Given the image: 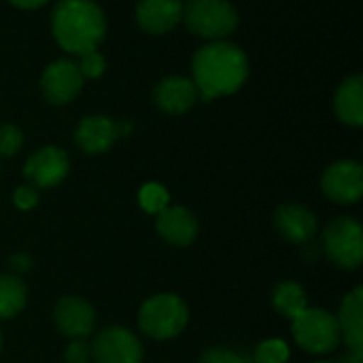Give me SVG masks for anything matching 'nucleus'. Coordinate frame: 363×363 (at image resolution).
I'll use <instances>...</instances> for the list:
<instances>
[{
	"mask_svg": "<svg viewBox=\"0 0 363 363\" xmlns=\"http://www.w3.org/2000/svg\"><path fill=\"white\" fill-rule=\"evenodd\" d=\"M194 85L202 100H215L238 91L249 77V60L245 51L228 40H215L191 60Z\"/></svg>",
	"mask_w": 363,
	"mask_h": 363,
	"instance_id": "f257e3e1",
	"label": "nucleus"
},
{
	"mask_svg": "<svg viewBox=\"0 0 363 363\" xmlns=\"http://www.w3.org/2000/svg\"><path fill=\"white\" fill-rule=\"evenodd\" d=\"M51 32L64 51L83 55L104 40L106 19L91 0H60L51 15Z\"/></svg>",
	"mask_w": 363,
	"mask_h": 363,
	"instance_id": "f03ea898",
	"label": "nucleus"
},
{
	"mask_svg": "<svg viewBox=\"0 0 363 363\" xmlns=\"http://www.w3.org/2000/svg\"><path fill=\"white\" fill-rule=\"evenodd\" d=\"M183 19L194 34L208 40H223L238 28V13L228 0H189Z\"/></svg>",
	"mask_w": 363,
	"mask_h": 363,
	"instance_id": "7ed1b4c3",
	"label": "nucleus"
},
{
	"mask_svg": "<svg viewBox=\"0 0 363 363\" xmlns=\"http://www.w3.org/2000/svg\"><path fill=\"white\" fill-rule=\"evenodd\" d=\"M138 323L140 330L151 338L157 340L172 338L181 334L183 328L187 325V306L177 296L170 294L155 296L143 304Z\"/></svg>",
	"mask_w": 363,
	"mask_h": 363,
	"instance_id": "20e7f679",
	"label": "nucleus"
},
{
	"mask_svg": "<svg viewBox=\"0 0 363 363\" xmlns=\"http://www.w3.org/2000/svg\"><path fill=\"white\" fill-rule=\"evenodd\" d=\"M294 338L308 353H330L340 345L338 319L321 308H306L294 319Z\"/></svg>",
	"mask_w": 363,
	"mask_h": 363,
	"instance_id": "39448f33",
	"label": "nucleus"
},
{
	"mask_svg": "<svg viewBox=\"0 0 363 363\" xmlns=\"http://www.w3.org/2000/svg\"><path fill=\"white\" fill-rule=\"evenodd\" d=\"M323 249L342 268H357L363 259L362 225L349 217L332 221L323 232Z\"/></svg>",
	"mask_w": 363,
	"mask_h": 363,
	"instance_id": "423d86ee",
	"label": "nucleus"
},
{
	"mask_svg": "<svg viewBox=\"0 0 363 363\" xmlns=\"http://www.w3.org/2000/svg\"><path fill=\"white\" fill-rule=\"evenodd\" d=\"M83 77L74 62L70 60H55L51 62L43 77H40V91L47 98V102L62 106L74 100L83 87Z\"/></svg>",
	"mask_w": 363,
	"mask_h": 363,
	"instance_id": "0eeeda50",
	"label": "nucleus"
},
{
	"mask_svg": "<svg viewBox=\"0 0 363 363\" xmlns=\"http://www.w3.org/2000/svg\"><path fill=\"white\" fill-rule=\"evenodd\" d=\"M321 187L338 204L357 202L363 194V168L357 162H338L325 170Z\"/></svg>",
	"mask_w": 363,
	"mask_h": 363,
	"instance_id": "6e6552de",
	"label": "nucleus"
},
{
	"mask_svg": "<svg viewBox=\"0 0 363 363\" xmlns=\"http://www.w3.org/2000/svg\"><path fill=\"white\" fill-rule=\"evenodd\" d=\"M96 363H140L143 349L136 336L123 328H108L94 340Z\"/></svg>",
	"mask_w": 363,
	"mask_h": 363,
	"instance_id": "1a4fd4ad",
	"label": "nucleus"
},
{
	"mask_svg": "<svg viewBox=\"0 0 363 363\" xmlns=\"http://www.w3.org/2000/svg\"><path fill=\"white\" fill-rule=\"evenodd\" d=\"M68 155L57 147H43L23 166L26 179L36 187H53L68 174Z\"/></svg>",
	"mask_w": 363,
	"mask_h": 363,
	"instance_id": "9d476101",
	"label": "nucleus"
},
{
	"mask_svg": "<svg viewBox=\"0 0 363 363\" xmlns=\"http://www.w3.org/2000/svg\"><path fill=\"white\" fill-rule=\"evenodd\" d=\"M183 0H140L136 21L149 34H166L183 19Z\"/></svg>",
	"mask_w": 363,
	"mask_h": 363,
	"instance_id": "9b49d317",
	"label": "nucleus"
},
{
	"mask_svg": "<svg viewBox=\"0 0 363 363\" xmlns=\"http://www.w3.org/2000/svg\"><path fill=\"white\" fill-rule=\"evenodd\" d=\"M155 104L168 115H181L187 113L196 100H198V89L191 79L187 77H166L157 83L155 87Z\"/></svg>",
	"mask_w": 363,
	"mask_h": 363,
	"instance_id": "f8f14e48",
	"label": "nucleus"
},
{
	"mask_svg": "<svg viewBox=\"0 0 363 363\" xmlns=\"http://www.w3.org/2000/svg\"><path fill=\"white\" fill-rule=\"evenodd\" d=\"M119 134L121 130L113 119L104 115H89L77 125L74 138L85 153H102L117 140Z\"/></svg>",
	"mask_w": 363,
	"mask_h": 363,
	"instance_id": "ddd939ff",
	"label": "nucleus"
},
{
	"mask_svg": "<svg viewBox=\"0 0 363 363\" xmlns=\"http://www.w3.org/2000/svg\"><path fill=\"white\" fill-rule=\"evenodd\" d=\"M55 323L62 334L70 338H83L94 328V311L87 302L68 296L55 306Z\"/></svg>",
	"mask_w": 363,
	"mask_h": 363,
	"instance_id": "4468645a",
	"label": "nucleus"
},
{
	"mask_svg": "<svg viewBox=\"0 0 363 363\" xmlns=\"http://www.w3.org/2000/svg\"><path fill=\"white\" fill-rule=\"evenodd\" d=\"M157 232L177 247L189 245L198 234V221L196 217L181 206H166L162 213H157Z\"/></svg>",
	"mask_w": 363,
	"mask_h": 363,
	"instance_id": "2eb2a0df",
	"label": "nucleus"
},
{
	"mask_svg": "<svg viewBox=\"0 0 363 363\" xmlns=\"http://www.w3.org/2000/svg\"><path fill=\"white\" fill-rule=\"evenodd\" d=\"M277 228L287 240H291L296 245H306L313 240V236L317 232V219L308 208L289 204V206L279 208Z\"/></svg>",
	"mask_w": 363,
	"mask_h": 363,
	"instance_id": "dca6fc26",
	"label": "nucleus"
},
{
	"mask_svg": "<svg viewBox=\"0 0 363 363\" xmlns=\"http://www.w3.org/2000/svg\"><path fill=\"white\" fill-rule=\"evenodd\" d=\"M340 334L345 336L351 351L362 353L363 349V289H355L345 298L338 313Z\"/></svg>",
	"mask_w": 363,
	"mask_h": 363,
	"instance_id": "f3484780",
	"label": "nucleus"
},
{
	"mask_svg": "<svg viewBox=\"0 0 363 363\" xmlns=\"http://www.w3.org/2000/svg\"><path fill=\"white\" fill-rule=\"evenodd\" d=\"M336 115L347 125H362L363 123V79L359 74L349 77L340 83L336 91Z\"/></svg>",
	"mask_w": 363,
	"mask_h": 363,
	"instance_id": "a211bd4d",
	"label": "nucleus"
},
{
	"mask_svg": "<svg viewBox=\"0 0 363 363\" xmlns=\"http://www.w3.org/2000/svg\"><path fill=\"white\" fill-rule=\"evenodd\" d=\"M26 304V287L15 277L0 274V319L15 317Z\"/></svg>",
	"mask_w": 363,
	"mask_h": 363,
	"instance_id": "6ab92c4d",
	"label": "nucleus"
},
{
	"mask_svg": "<svg viewBox=\"0 0 363 363\" xmlns=\"http://www.w3.org/2000/svg\"><path fill=\"white\" fill-rule=\"evenodd\" d=\"M274 306L285 317L296 319L298 315H302L308 308L306 306V294L298 283H283L274 291Z\"/></svg>",
	"mask_w": 363,
	"mask_h": 363,
	"instance_id": "aec40b11",
	"label": "nucleus"
},
{
	"mask_svg": "<svg viewBox=\"0 0 363 363\" xmlns=\"http://www.w3.org/2000/svg\"><path fill=\"white\" fill-rule=\"evenodd\" d=\"M138 200H140V206L147 213L157 215V213H162L168 206V191L162 185H157V183H149V185H145L140 189Z\"/></svg>",
	"mask_w": 363,
	"mask_h": 363,
	"instance_id": "412c9836",
	"label": "nucleus"
},
{
	"mask_svg": "<svg viewBox=\"0 0 363 363\" xmlns=\"http://www.w3.org/2000/svg\"><path fill=\"white\" fill-rule=\"evenodd\" d=\"M289 359V349L281 340H266L257 347L255 362L257 363H285Z\"/></svg>",
	"mask_w": 363,
	"mask_h": 363,
	"instance_id": "4be33fe9",
	"label": "nucleus"
},
{
	"mask_svg": "<svg viewBox=\"0 0 363 363\" xmlns=\"http://www.w3.org/2000/svg\"><path fill=\"white\" fill-rule=\"evenodd\" d=\"M79 72L83 79H98L104 68H106V62H104V55L98 53V51H89V53H83L79 55V64H77Z\"/></svg>",
	"mask_w": 363,
	"mask_h": 363,
	"instance_id": "5701e85b",
	"label": "nucleus"
},
{
	"mask_svg": "<svg viewBox=\"0 0 363 363\" xmlns=\"http://www.w3.org/2000/svg\"><path fill=\"white\" fill-rule=\"evenodd\" d=\"M23 143V134L15 125L0 128V155H15Z\"/></svg>",
	"mask_w": 363,
	"mask_h": 363,
	"instance_id": "b1692460",
	"label": "nucleus"
},
{
	"mask_svg": "<svg viewBox=\"0 0 363 363\" xmlns=\"http://www.w3.org/2000/svg\"><path fill=\"white\" fill-rule=\"evenodd\" d=\"M200 363H247L240 355L232 353V351H223V349H215L204 353V357L200 359Z\"/></svg>",
	"mask_w": 363,
	"mask_h": 363,
	"instance_id": "393cba45",
	"label": "nucleus"
},
{
	"mask_svg": "<svg viewBox=\"0 0 363 363\" xmlns=\"http://www.w3.org/2000/svg\"><path fill=\"white\" fill-rule=\"evenodd\" d=\"M36 202H38V194H36L34 187H19L15 191V204H17V208L28 211V208L36 206Z\"/></svg>",
	"mask_w": 363,
	"mask_h": 363,
	"instance_id": "a878e982",
	"label": "nucleus"
},
{
	"mask_svg": "<svg viewBox=\"0 0 363 363\" xmlns=\"http://www.w3.org/2000/svg\"><path fill=\"white\" fill-rule=\"evenodd\" d=\"M89 359V349L83 342H72L66 349V362L68 363H87Z\"/></svg>",
	"mask_w": 363,
	"mask_h": 363,
	"instance_id": "bb28decb",
	"label": "nucleus"
},
{
	"mask_svg": "<svg viewBox=\"0 0 363 363\" xmlns=\"http://www.w3.org/2000/svg\"><path fill=\"white\" fill-rule=\"evenodd\" d=\"M9 2L19 6V9H38V6L47 4L49 0H9Z\"/></svg>",
	"mask_w": 363,
	"mask_h": 363,
	"instance_id": "cd10ccee",
	"label": "nucleus"
},
{
	"mask_svg": "<svg viewBox=\"0 0 363 363\" xmlns=\"http://www.w3.org/2000/svg\"><path fill=\"white\" fill-rule=\"evenodd\" d=\"M340 363H363V355L362 353H357V351H353L351 355L342 357V362Z\"/></svg>",
	"mask_w": 363,
	"mask_h": 363,
	"instance_id": "c85d7f7f",
	"label": "nucleus"
},
{
	"mask_svg": "<svg viewBox=\"0 0 363 363\" xmlns=\"http://www.w3.org/2000/svg\"><path fill=\"white\" fill-rule=\"evenodd\" d=\"M321 363H328V362H321Z\"/></svg>",
	"mask_w": 363,
	"mask_h": 363,
	"instance_id": "c756f323",
	"label": "nucleus"
},
{
	"mask_svg": "<svg viewBox=\"0 0 363 363\" xmlns=\"http://www.w3.org/2000/svg\"><path fill=\"white\" fill-rule=\"evenodd\" d=\"M0 342H2V338H0Z\"/></svg>",
	"mask_w": 363,
	"mask_h": 363,
	"instance_id": "7c9ffc66",
	"label": "nucleus"
},
{
	"mask_svg": "<svg viewBox=\"0 0 363 363\" xmlns=\"http://www.w3.org/2000/svg\"><path fill=\"white\" fill-rule=\"evenodd\" d=\"M187 2H189V0H187Z\"/></svg>",
	"mask_w": 363,
	"mask_h": 363,
	"instance_id": "2f4dec72",
	"label": "nucleus"
}]
</instances>
